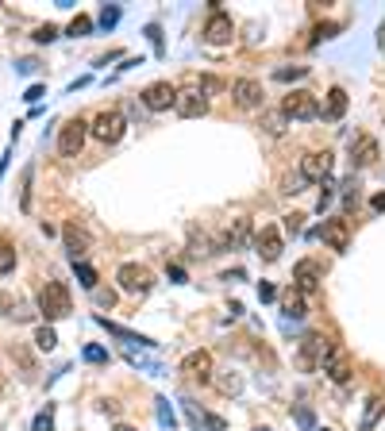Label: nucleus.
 Returning <instances> with one entry per match:
<instances>
[{
    "label": "nucleus",
    "mask_w": 385,
    "mask_h": 431,
    "mask_svg": "<svg viewBox=\"0 0 385 431\" xmlns=\"http://www.w3.org/2000/svg\"><path fill=\"white\" fill-rule=\"evenodd\" d=\"M35 347L39 351H54V347H58V335H54L51 328H39L35 331Z\"/></svg>",
    "instance_id": "5701e85b"
},
{
    "label": "nucleus",
    "mask_w": 385,
    "mask_h": 431,
    "mask_svg": "<svg viewBox=\"0 0 385 431\" xmlns=\"http://www.w3.org/2000/svg\"><path fill=\"white\" fill-rule=\"evenodd\" d=\"M343 112H347V93H343L339 85H335V89H327L320 116H324V120H332V124H335V120H343Z\"/></svg>",
    "instance_id": "a211bd4d"
},
{
    "label": "nucleus",
    "mask_w": 385,
    "mask_h": 431,
    "mask_svg": "<svg viewBox=\"0 0 385 431\" xmlns=\"http://www.w3.org/2000/svg\"><path fill=\"white\" fill-rule=\"evenodd\" d=\"M282 124H285L282 112H270V116H266V131H270V135H282V131H285Z\"/></svg>",
    "instance_id": "a878e982"
},
{
    "label": "nucleus",
    "mask_w": 385,
    "mask_h": 431,
    "mask_svg": "<svg viewBox=\"0 0 385 431\" xmlns=\"http://www.w3.org/2000/svg\"><path fill=\"white\" fill-rule=\"evenodd\" d=\"M255 247H258V258H262V262H277V258H282V231L266 224V227L255 235Z\"/></svg>",
    "instance_id": "4468645a"
},
{
    "label": "nucleus",
    "mask_w": 385,
    "mask_h": 431,
    "mask_svg": "<svg viewBox=\"0 0 385 431\" xmlns=\"http://www.w3.org/2000/svg\"><path fill=\"white\" fill-rule=\"evenodd\" d=\"M54 427V416H51V409H46V412H39V416H35V431H51Z\"/></svg>",
    "instance_id": "7c9ffc66"
},
{
    "label": "nucleus",
    "mask_w": 385,
    "mask_h": 431,
    "mask_svg": "<svg viewBox=\"0 0 385 431\" xmlns=\"http://www.w3.org/2000/svg\"><path fill=\"white\" fill-rule=\"evenodd\" d=\"M62 235H65V250H70V258L77 262V258L89 250V235L81 231L77 224H65V231H62Z\"/></svg>",
    "instance_id": "6ab92c4d"
},
{
    "label": "nucleus",
    "mask_w": 385,
    "mask_h": 431,
    "mask_svg": "<svg viewBox=\"0 0 385 431\" xmlns=\"http://www.w3.org/2000/svg\"><path fill=\"white\" fill-rule=\"evenodd\" d=\"M320 239H324V243H327V247H332V250H347V243H351L347 219H343V216L327 219V224H324V231H320Z\"/></svg>",
    "instance_id": "dca6fc26"
},
{
    "label": "nucleus",
    "mask_w": 385,
    "mask_h": 431,
    "mask_svg": "<svg viewBox=\"0 0 385 431\" xmlns=\"http://www.w3.org/2000/svg\"><path fill=\"white\" fill-rule=\"evenodd\" d=\"M258 297H262V300H274L277 292H274V285H258Z\"/></svg>",
    "instance_id": "c9c22d12"
},
{
    "label": "nucleus",
    "mask_w": 385,
    "mask_h": 431,
    "mask_svg": "<svg viewBox=\"0 0 385 431\" xmlns=\"http://www.w3.org/2000/svg\"><path fill=\"white\" fill-rule=\"evenodd\" d=\"M327 351H332V339L320 335V331H308L305 339H301V354H297V366L301 370H320Z\"/></svg>",
    "instance_id": "7ed1b4c3"
},
{
    "label": "nucleus",
    "mask_w": 385,
    "mask_h": 431,
    "mask_svg": "<svg viewBox=\"0 0 385 431\" xmlns=\"http://www.w3.org/2000/svg\"><path fill=\"white\" fill-rule=\"evenodd\" d=\"M182 373H189L193 381H212V354L208 351H189L182 359Z\"/></svg>",
    "instance_id": "2eb2a0df"
},
{
    "label": "nucleus",
    "mask_w": 385,
    "mask_h": 431,
    "mask_svg": "<svg viewBox=\"0 0 385 431\" xmlns=\"http://www.w3.org/2000/svg\"><path fill=\"white\" fill-rule=\"evenodd\" d=\"M320 370L335 381V385H347L351 373H355V359H351V354L343 351V347H335V343H332V351H327V359H324Z\"/></svg>",
    "instance_id": "0eeeda50"
},
{
    "label": "nucleus",
    "mask_w": 385,
    "mask_h": 431,
    "mask_svg": "<svg viewBox=\"0 0 385 431\" xmlns=\"http://www.w3.org/2000/svg\"><path fill=\"white\" fill-rule=\"evenodd\" d=\"M116 281H120L124 292H131V297H143V292H151V285H154V274L146 270V266H139V262H124L120 274H116Z\"/></svg>",
    "instance_id": "39448f33"
},
{
    "label": "nucleus",
    "mask_w": 385,
    "mask_h": 431,
    "mask_svg": "<svg viewBox=\"0 0 385 431\" xmlns=\"http://www.w3.org/2000/svg\"><path fill=\"white\" fill-rule=\"evenodd\" d=\"M54 35H58V31H54L51 23H46V27H39V31H35V39H39V43H51Z\"/></svg>",
    "instance_id": "473e14b6"
},
{
    "label": "nucleus",
    "mask_w": 385,
    "mask_h": 431,
    "mask_svg": "<svg viewBox=\"0 0 385 431\" xmlns=\"http://www.w3.org/2000/svg\"><path fill=\"white\" fill-rule=\"evenodd\" d=\"M262 96H266L262 93V81H255V77H239L232 85V101L239 104V108H258Z\"/></svg>",
    "instance_id": "ddd939ff"
},
{
    "label": "nucleus",
    "mask_w": 385,
    "mask_h": 431,
    "mask_svg": "<svg viewBox=\"0 0 385 431\" xmlns=\"http://www.w3.org/2000/svg\"><path fill=\"white\" fill-rule=\"evenodd\" d=\"M247 235H251V219L243 216V219H232V227L224 231V239H220V243H224L227 250H235V247H243V243H247Z\"/></svg>",
    "instance_id": "aec40b11"
},
{
    "label": "nucleus",
    "mask_w": 385,
    "mask_h": 431,
    "mask_svg": "<svg viewBox=\"0 0 385 431\" xmlns=\"http://www.w3.org/2000/svg\"><path fill=\"white\" fill-rule=\"evenodd\" d=\"M85 139H89V124H85V120H65L62 131H58V150L65 154V158H77L81 146H85Z\"/></svg>",
    "instance_id": "423d86ee"
},
{
    "label": "nucleus",
    "mask_w": 385,
    "mask_h": 431,
    "mask_svg": "<svg viewBox=\"0 0 385 431\" xmlns=\"http://www.w3.org/2000/svg\"><path fill=\"white\" fill-rule=\"evenodd\" d=\"M381 412H385V401L381 397H370V401H366V412H362V431H370L374 424H378Z\"/></svg>",
    "instance_id": "412c9836"
},
{
    "label": "nucleus",
    "mask_w": 385,
    "mask_h": 431,
    "mask_svg": "<svg viewBox=\"0 0 385 431\" xmlns=\"http://www.w3.org/2000/svg\"><path fill=\"white\" fill-rule=\"evenodd\" d=\"M301 219H305V216H301V212H293V216H285V219H282V227H285L289 235H297V231H301Z\"/></svg>",
    "instance_id": "c85d7f7f"
},
{
    "label": "nucleus",
    "mask_w": 385,
    "mask_h": 431,
    "mask_svg": "<svg viewBox=\"0 0 385 431\" xmlns=\"http://www.w3.org/2000/svg\"><path fill=\"white\" fill-rule=\"evenodd\" d=\"M124 131H127V120H124V112H120V108L101 112V116L89 124V135H96V139H101L104 146L120 143V139H124Z\"/></svg>",
    "instance_id": "f03ea898"
},
{
    "label": "nucleus",
    "mask_w": 385,
    "mask_h": 431,
    "mask_svg": "<svg viewBox=\"0 0 385 431\" xmlns=\"http://www.w3.org/2000/svg\"><path fill=\"white\" fill-rule=\"evenodd\" d=\"M374 212H385V193H378V197H374Z\"/></svg>",
    "instance_id": "e433bc0d"
},
{
    "label": "nucleus",
    "mask_w": 385,
    "mask_h": 431,
    "mask_svg": "<svg viewBox=\"0 0 385 431\" xmlns=\"http://www.w3.org/2000/svg\"><path fill=\"white\" fill-rule=\"evenodd\" d=\"M232 35H235V27H232V15H224V12H220V8H212L208 23H204V43H212V46H224V43H232Z\"/></svg>",
    "instance_id": "9d476101"
},
{
    "label": "nucleus",
    "mask_w": 385,
    "mask_h": 431,
    "mask_svg": "<svg viewBox=\"0 0 385 431\" xmlns=\"http://www.w3.org/2000/svg\"><path fill=\"white\" fill-rule=\"evenodd\" d=\"M39 312L46 316V320H65V316L73 312V297H70V285L58 278H51L43 289H39Z\"/></svg>",
    "instance_id": "f257e3e1"
},
{
    "label": "nucleus",
    "mask_w": 385,
    "mask_h": 431,
    "mask_svg": "<svg viewBox=\"0 0 385 431\" xmlns=\"http://www.w3.org/2000/svg\"><path fill=\"white\" fill-rule=\"evenodd\" d=\"M73 266H77L81 285H85V289H96V270H93V266H85V262H73Z\"/></svg>",
    "instance_id": "b1692460"
},
{
    "label": "nucleus",
    "mask_w": 385,
    "mask_h": 431,
    "mask_svg": "<svg viewBox=\"0 0 385 431\" xmlns=\"http://www.w3.org/2000/svg\"><path fill=\"white\" fill-rule=\"evenodd\" d=\"M116 431H135V427H127V424H120V427H116Z\"/></svg>",
    "instance_id": "58836bf2"
},
{
    "label": "nucleus",
    "mask_w": 385,
    "mask_h": 431,
    "mask_svg": "<svg viewBox=\"0 0 385 431\" xmlns=\"http://www.w3.org/2000/svg\"><path fill=\"white\" fill-rule=\"evenodd\" d=\"M0 397H4V373H0Z\"/></svg>",
    "instance_id": "4c0bfd02"
},
{
    "label": "nucleus",
    "mask_w": 385,
    "mask_h": 431,
    "mask_svg": "<svg viewBox=\"0 0 385 431\" xmlns=\"http://www.w3.org/2000/svg\"><path fill=\"white\" fill-rule=\"evenodd\" d=\"M332 174V150H308L301 158V177L305 181H327Z\"/></svg>",
    "instance_id": "9b49d317"
},
{
    "label": "nucleus",
    "mask_w": 385,
    "mask_h": 431,
    "mask_svg": "<svg viewBox=\"0 0 385 431\" xmlns=\"http://www.w3.org/2000/svg\"><path fill=\"white\" fill-rule=\"evenodd\" d=\"M308 66H293V70H277V81H293V77H305Z\"/></svg>",
    "instance_id": "c756f323"
},
{
    "label": "nucleus",
    "mask_w": 385,
    "mask_h": 431,
    "mask_svg": "<svg viewBox=\"0 0 385 431\" xmlns=\"http://www.w3.org/2000/svg\"><path fill=\"white\" fill-rule=\"evenodd\" d=\"M351 162H355L358 169H362V166H374V162H378V139L362 135V139L351 146Z\"/></svg>",
    "instance_id": "f3484780"
},
{
    "label": "nucleus",
    "mask_w": 385,
    "mask_h": 431,
    "mask_svg": "<svg viewBox=\"0 0 385 431\" xmlns=\"http://www.w3.org/2000/svg\"><path fill=\"white\" fill-rule=\"evenodd\" d=\"M216 385H220V393H227V397H232V393H239V385H243V381H239V378H220Z\"/></svg>",
    "instance_id": "cd10ccee"
},
{
    "label": "nucleus",
    "mask_w": 385,
    "mask_h": 431,
    "mask_svg": "<svg viewBox=\"0 0 385 431\" xmlns=\"http://www.w3.org/2000/svg\"><path fill=\"white\" fill-rule=\"evenodd\" d=\"M289 316H305V300H289Z\"/></svg>",
    "instance_id": "72a5a7b5"
},
{
    "label": "nucleus",
    "mask_w": 385,
    "mask_h": 431,
    "mask_svg": "<svg viewBox=\"0 0 385 431\" xmlns=\"http://www.w3.org/2000/svg\"><path fill=\"white\" fill-rule=\"evenodd\" d=\"M15 270V247L8 239H0V278Z\"/></svg>",
    "instance_id": "4be33fe9"
},
{
    "label": "nucleus",
    "mask_w": 385,
    "mask_h": 431,
    "mask_svg": "<svg viewBox=\"0 0 385 431\" xmlns=\"http://www.w3.org/2000/svg\"><path fill=\"white\" fill-rule=\"evenodd\" d=\"M282 116L285 120H316L320 116V101H316V93H308V89H293L282 104Z\"/></svg>",
    "instance_id": "20e7f679"
},
{
    "label": "nucleus",
    "mask_w": 385,
    "mask_h": 431,
    "mask_svg": "<svg viewBox=\"0 0 385 431\" xmlns=\"http://www.w3.org/2000/svg\"><path fill=\"white\" fill-rule=\"evenodd\" d=\"M12 359L20 362V366H23V370H27V373H35V362H31V354H27V351H20V347H12Z\"/></svg>",
    "instance_id": "bb28decb"
},
{
    "label": "nucleus",
    "mask_w": 385,
    "mask_h": 431,
    "mask_svg": "<svg viewBox=\"0 0 385 431\" xmlns=\"http://www.w3.org/2000/svg\"><path fill=\"white\" fill-rule=\"evenodd\" d=\"M174 112L182 120H196V116H204V112H208V96H201L196 93V89H177V101H174Z\"/></svg>",
    "instance_id": "f8f14e48"
},
{
    "label": "nucleus",
    "mask_w": 385,
    "mask_h": 431,
    "mask_svg": "<svg viewBox=\"0 0 385 431\" xmlns=\"http://www.w3.org/2000/svg\"><path fill=\"white\" fill-rule=\"evenodd\" d=\"M85 359H89V362H101V359H104V351H101V347H89Z\"/></svg>",
    "instance_id": "f704fd0d"
},
{
    "label": "nucleus",
    "mask_w": 385,
    "mask_h": 431,
    "mask_svg": "<svg viewBox=\"0 0 385 431\" xmlns=\"http://www.w3.org/2000/svg\"><path fill=\"white\" fill-rule=\"evenodd\" d=\"M89 27H93V20H89V15H77V20L70 23V35L77 39V35H89Z\"/></svg>",
    "instance_id": "393cba45"
},
{
    "label": "nucleus",
    "mask_w": 385,
    "mask_h": 431,
    "mask_svg": "<svg viewBox=\"0 0 385 431\" xmlns=\"http://www.w3.org/2000/svg\"><path fill=\"white\" fill-rule=\"evenodd\" d=\"M96 304L112 308V304H116V292H112V289H96Z\"/></svg>",
    "instance_id": "2f4dec72"
},
{
    "label": "nucleus",
    "mask_w": 385,
    "mask_h": 431,
    "mask_svg": "<svg viewBox=\"0 0 385 431\" xmlns=\"http://www.w3.org/2000/svg\"><path fill=\"white\" fill-rule=\"evenodd\" d=\"M174 101H177V85H170V81H154V85L143 89V104H146L151 112L174 108Z\"/></svg>",
    "instance_id": "1a4fd4ad"
},
{
    "label": "nucleus",
    "mask_w": 385,
    "mask_h": 431,
    "mask_svg": "<svg viewBox=\"0 0 385 431\" xmlns=\"http://www.w3.org/2000/svg\"><path fill=\"white\" fill-rule=\"evenodd\" d=\"M324 281V266L316 262V258H301L297 266H293V285H297V292H316Z\"/></svg>",
    "instance_id": "6e6552de"
}]
</instances>
